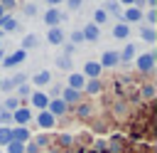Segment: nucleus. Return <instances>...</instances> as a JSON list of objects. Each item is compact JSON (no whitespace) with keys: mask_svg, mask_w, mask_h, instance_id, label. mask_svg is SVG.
<instances>
[{"mask_svg":"<svg viewBox=\"0 0 157 153\" xmlns=\"http://www.w3.org/2000/svg\"><path fill=\"white\" fill-rule=\"evenodd\" d=\"M118 2H123V5H128V7H132V5H135V0H118Z\"/></svg>","mask_w":157,"mask_h":153,"instance_id":"nucleus-45","label":"nucleus"},{"mask_svg":"<svg viewBox=\"0 0 157 153\" xmlns=\"http://www.w3.org/2000/svg\"><path fill=\"white\" fill-rule=\"evenodd\" d=\"M10 138L12 141H20V143H29L32 133L27 131V126H17V128H10Z\"/></svg>","mask_w":157,"mask_h":153,"instance_id":"nucleus-12","label":"nucleus"},{"mask_svg":"<svg viewBox=\"0 0 157 153\" xmlns=\"http://www.w3.org/2000/svg\"><path fill=\"white\" fill-rule=\"evenodd\" d=\"M34 118H37V126H39V128H52V126L56 123V118H54L47 109H44V111H39V116H34Z\"/></svg>","mask_w":157,"mask_h":153,"instance_id":"nucleus-15","label":"nucleus"},{"mask_svg":"<svg viewBox=\"0 0 157 153\" xmlns=\"http://www.w3.org/2000/svg\"><path fill=\"white\" fill-rule=\"evenodd\" d=\"M59 99H61V101H64L66 106H71V104H76V106H78V104H81V91H76V89H69V86H64V89H61V96H59Z\"/></svg>","mask_w":157,"mask_h":153,"instance_id":"nucleus-6","label":"nucleus"},{"mask_svg":"<svg viewBox=\"0 0 157 153\" xmlns=\"http://www.w3.org/2000/svg\"><path fill=\"white\" fill-rule=\"evenodd\" d=\"M69 39H71V44L76 47V44H81L83 42V35H81V30H74L71 35H69Z\"/></svg>","mask_w":157,"mask_h":153,"instance_id":"nucleus-33","label":"nucleus"},{"mask_svg":"<svg viewBox=\"0 0 157 153\" xmlns=\"http://www.w3.org/2000/svg\"><path fill=\"white\" fill-rule=\"evenodd\" d=\"M81 35H83V39H88V42H98V37H101V27H96L93 22H88V25L81 30Z\"/></svg>","mask_w":157,"mask_h":153,"instance_id":"nucleus-14","label":"nucleus"},{"mask_svg":"<svg viewBox=\"0 0 157 153\" xmlns=\"http://www.w3.org/2000/svg\"><path fill=\"white\" fill-rule=\"evenodd\" d=\"M32 143H34L37 148H47V146H49V136H47V133H39V136H34Z\"/></svg>","mask_w":157,"mask_h":153,"instance_id":"nucleus-32","label":"nucleus"},{"mask_svg":"<svg viewBox=\"0 0 157 153\" xmlns=\"http://www.w3.org/2000/svg\"><path fill=\"white\" fill-rule=\"evenodd\" d=\"M5 148H7V153H25V143H20V141H10Z\"/></svg>","mask_w":157,"mask_h":153,"instance_id":"nucleus-29","label":"nucleus"},{"mask_svg":"<svg viewBox=\"0 0 157 153\" xmlns=\"http://www.w3.org/2000/svg\"><path fill=\"white\" fill-rule=\"evenodd\" d=\"M64 20V15H61V10L59 7H49L47 12H44V22L49 25V27H59V22Z\"/></svg>","mask_w":157,"mask_h":153,"instance_id":"nucleus-9","label":"nucleus"},{"mask_svg":"<svg viewBox=\"0 0 157 153\" xmlns=\"http://www.w3.org/2000/svg\"><path fill=\"white\" fill-rule=\"evenodd\" d=\"M12 121H15L17 126H27V123L32 121V111H29L27 106H20V109L12 111Z\"/></svg>","mask_w":157,"mask_h":153,"instance_id":"nucleus-7","label":"nucleus"},{"mask_svg":"<svg viewBox=\"0 0 157 153\" xmlns=\"http://www.w3.org/2000/svg\"><path fill=\"white\" fill-rule=\"evenodd\" d=\"M155 94H157V86H155V84H142V86H140V96H142V99L150 101V99H155Z\"/></svg>","mask_w":157,"mask_h":153,"instance_id":"nucleus-25","label":"nucleus"},{"mask_svg":"<svg viewBox=\"0 0 157 153\" xmlns=\"http://www.w3.org/2000/svg\"><path fill=\"white\" fill-rule=\"evenodd\" d=\"M76 116L78 118H91L93 116V104H78L76 106Z\"/></svg>","mask_w":157,"mask_h":153,"instance_id":"nucleus-22","label":"nucleus"},{"mask_svg":"<svg viewBox=\"0 0 157 153\" xmlns=\"http://www.w3.org/2000/svg\"><path fill=\"white\" fill-rule=\"evenodd\" d=\"M64 39H66V35H64L61 27H49V32H47V42L49 44H64Z\"/></svg>","mask_w":157,"mask_h":153,"instance_id":"nucleus-13","label":"nucleus"},{"mask_svg":"<svg viewBox=\"0 0 157 153\" xmlns=\"http://www.w3.org/2000/svg\"><path fill=\"white\" fill-rule=\"evenodd\" d=\"M10 141H12V138H10V128H7V126H0V148H5Z\"/></svg>","mask_w":157,"mask_h":153,"instance_id":"nucleus-30","label":"nucleus"},{"mask_svg":"<svg viewBox=\"0 0 157 153\" xmlns=\"http://www.w3.org/2000/svg\"><path fill=\"white\" fill-rule=\"evenodd\" d=\"M140 37H142V42H150V44H152V42L157 39V30H155V27H145V25H142V27H140Z\"/></svg>","mask_w":157,"mask_h":153,"instance_id":"nucleus-21","label":"nucleus"},{"mask_svg":"<svg viewBox=\"0 0 157 153\" xmlns=\"http://www.w3.org/2000/svg\"><path fill=\"white\" fill-rule=\"evenodd\" d=\"M10 121H12V114H10V111H5V109L0 106V126H7Z\"/></svg>","mask_w":157,"mask_h":153,"instance_id":"nucleus-35","label":"nucleus"},{"mask_svg":"<svg viewBox=\"0 0 157 153\" xmlns=\"http://www.w3.org/2000/svg\"><path fill=\"white\" fill-rule=\"evenodd\" d=\"M0 81H2V76H0Z\"/></svg>","mask_w":157,"mask_h":153,"instance_id":"nucleus-51","label":"nucleus"},{"mask_svg":"<svg viewBox=\"0 0 157 153\" xmlns=\"http://www.w3.org/2000/svg\"><path fill=\"white\" fill-rule=\"evenodd\" d=\"M0 49H2V44H0Z\"/></svg>","mask_w":157,"mask_h":153,"instance_id":"nucleus-50","label":"nucleus"},{"mask_svg":"<svg viewBox=\"0 0 157 153\" xmlns=\"http://www.w3.org/2000/svg\"><path fill=\"white\" fill-rule=\"evenodd\" d=\"M118 62H120V54L115 52V49H105L103 54H101V67H118Z\"/></svg>","mask_w":157,"mask_h":153,"instance_id":"nucleus-10","label":"nucleus"},{"mask_svg":"<svg viewBox=\"0 0 157 153\" xmlns=\"http://www.w3.org/2000/svg\"><path fill=\"white\" fill-rule=\"evenodd\" d=\"M108 17H110V15H108L103 7H98V10L93 12V25H96V27H101V25H105V22H108Z\"/></svg>","mask_w":157,"mask_h":153,"instance_id":"nucleus-23","label":"nucleus"},{"mask_svg":"<svg viewBox=\"0 0 157 153\" xmlns=\"http://www.w3.org/2000/svg\"><path fill=\"white\" fill-rule=\"evenodd\" d=\"M120 54V62H130V59H135V54H137V47L132 44V42H128L125 47H123V52H118Z\"/></svg>","mask_w":157,"mask_h":153,"instance_id":"nucleus-19","label":"nucleus"},{"mask_svg":"<svg viewBox=\"0 0 157 153\" xmlns=\"http://www.w3.org/2000/svg\"><path fill=\"white\" fill-rule=\"evenodd\" d=\"M47 153H61V151H59V148H49Z\"/></svg>","mask_w":157,"mask_h":153,"instance_id":"nucleus-46","label":"nucleus"},{"mask_svg":"<svg viewBox=\"0 0 157 153\" xmlns=\"http://www.w3.org/2000/svg\"><path fill=\"white\" fill-rule=\"evenodd\" d=\"M103 10H105V12H108V15H110V12H113V15H115V12H118V10H120V2H118V0H110V2H108V5H105V7H103Z\"/></svg>","mask_w":157,"mask_h":153,"instance_id":"nucleus-36","label":"nucleus"},{"mask_svg":"<svg viewBox=\"0 0 157 153\" xmlns=\"http://www.w3.org/2000/svg\"><path fill=\"white\" fill-rule=\"evenodd\" d=\"M27 79H29V76L20 72V74H15V79H12V84H15V86H20V84H27Z\"/></svg>","mask_w":157,"mask_h":153,"instance_id":"nucleus-39","label":"nucleus"},{"mask_svg":"<svg viewBox=\"0 0 157 153\" xmlns=\"http://www.w3.org/2000/svg\"><path fill=\"white\" fill-rule=\"evenodd\" d=\"M17 30V17H10V15H5L2 20H0V32L5 35V32H15Z\"/></svg>","mask_w":157,"mask_h":153,"instance_id":"nucleus-18","label":"nucleus"},{"mask_svg":"<svg viewBox=\"0 0 157 153\" xmlns=\"http://www.w3.org/2000/svg\"><path fill=\"white\" fill-rule=\"evenodd\" d=\"M0 89H2V91H10V89H15L12 79H2V81H0Z\"/></svg>","mask_w":157,"mask_h":153,"instance_id":"nucleus-41","label":"nucleus"},{"mask_svg":"<svg viewBox=\"0 0 157 153\" xmlns=\"http://www.w3.org/2000/svg\"><path fill=\"white\" fill-rule=\"evenodd\" d=\"M123 22H125V25H130V22H142V10L128 7V10L123 12Z\"/></svg>","mask_w":157,"mask_h":153,"instance_id":"nucleus-16","label":"nucleus"},{"mask_svg":"<svg viewBox=\"0 0 157 153\" xmlns=\"http://www.w3.org/2000/svg\"><path fill=\"white\" fill-rule=\"evenodd\" d=\"M0 37H5V35H2V32H0Z\"/></svg>","mask_w":157,"mask_h":153,"instance_id":"nucleus-49","label":"nucleus"},{"mask_svg":"<svg viewBox=\"0 0 157 153\" xmlns=\"http://www.w3.org/2000/svg\"><path fill=\"white\" fill-rule=\"evenodd\" d=\"M0 5H2V10L7 12V10H12V7L17 5V0H0Z\"/></svg>","mask_w":157,"mask_h":153,"instance_id":"nucleus-42","label":"nucleus"},{"mask_svg":"<svg viewBox=\"0 0 157 153\" xmlns=\"http://www.w3.org/2000/svg\"><path fill=\"white\" fill-rule=\"evenodd\" d=\"M56 67H59L61 72H71L74 59H71V57H66V54H61V57H56Z\"/></svg>","mask_w":157,"mask_h":153,"instance_id":"nucleus-24","label":"nucleus"},{"mask_svg":"<svg viewBox=\"0 0 157 153\" xmlns=\"http://www.w3.org/2000/svg\"><path fill=\"white\" fill-rule=\"evenodd\" d=\"M155 62H157L155 52H145V54H137V57H135V67H137V72H142V74H150V72L155 69Z\"/></svg>","mask_w":157,"mask_h":153,"instance_id":"nucleus-1","label":"nucleus"},{"mask_svg":"<svg viewBox=\"0 0 157 153\" xmlns=\"http://www.w3.org/2000/svg\"><path fill=\"white\" fill-rule=\"evenodd\" d=\"M29 94H32V86H29V84H20V86H17V99H20V96H29Z\"/></svg>","mask_w":157,"mask_h":153,"instance_id":"nucleus-38","label":"nucleus"},{"mask_svg":"<svg viewBox=\"0 0 157 153\" xmlns=\"http://www.w3.org/2000/svg\"><path fill=\"white\" fill-rule=\"evenodd\" d=\"M81 5H83V0H66V7L74 12V10H81Z\"/></svg>","mask_w":157,"mask_h":153,"instance_id":"nucleus-40","label":"nucleus"},{"mask_svg":"<svg viewBox=\"0 0 157 153\" xmlns=\"http://www.w3.org/2000/svg\"><path fill=\"white\" fill-rule=\"evenodd\" d=\"M2 109L12 114L15 109H20V99H17V96H5V101H2Z\"/></svg>","mask_w":157,"mask_h":153,"instance_id":"nucleus-27","label":"nucleus"},{"mask_svg":"<svg viewBox=\"0 0 157 153\" xmlns=\"http://www.w3.org/2000/svg\"><path fill=\"white\" fill-rule=\"evenodd\" d=\"M29 81H32V86H37V89L42 91V86L52 84V72H49V69H39L37 74H32V76H29Z\"/></svg>","mask_w":157,"mask_h":153,"instance_id":"nucleus-3","label":"nucleus"},{"mask_svg":"<svg viewBox=\"0 0 157 153\" xmlns=\"http://www.w3.org/2000/svg\"><path fill=\"white\" fill-rule=\"evenodd\" d=\"M61 2H64V0H47V5H49V7H59Z\"/></svg>","mask_w":157,"mask_h":153,"instance_id":"nucleus-43","label":"nucleus"},{"mask_svg":"<svg viewBox=\"0 0 157 153\" xmlns=\"http://www.w3.org/2000/svg\"><path fill=\"white\" fill-rule=\"evenodd\" d=\"M34 44H37V35H32V32H29V35H25V39H22L20 49H25V52H27V49H32Z\"/></svg>","mask_w":157,"mask_h":153,"instance_id":"nucleus-28","label":"nucleus"},{"mask_svg":"<svg viewBox=\"0 0 157 153\" xmlns=\"http://www.w3.org/2000/svg\"><path fill=\"white\" fill-rule=\"evenodd\" d=\"M103 89V84H101V79H86V86H83V91L86 94H91V96H96L98 91Z\"/></svg>","mask_w":157,"mask_h":153,"instance_id":"nucleus-20","label":"nucleus"},{"mask_svg":"<svg viewBox=\"0 0 157 153\" xmlns=\"http://www.w3.org/2000/svg\"><path fill=\"white\" fill-rule=\"evenodd\" d=\"M101 72H103V67H101L98 62H93V59H91V62H86V64H83V72H81V74H83L86 79H98V76H101Z\"/></svg>","mask_w":157,"mask_h":153,"instance_id":"nucleus-11","label":"nucleus"},{"mask_svg":"<svg viewBox=\"0 0 157 153\" xmlns=\"http://www.w3.org/2000/svg\"><path fill=\"white\" fill-rule=\"evenodd\" d=\"M22 12H25L27 17H34V15H37V5H34V2H27V5L22 7Z\"/></svg>","mask_w":157,"mask_h":153,"instance_id":"nucleus-37","label":"nucleus"},{"mask_svg":"<svg viewBox=\"0 0 157 153\" xmlns=\"http://www.w3.org/2000/svg\"><path fill=\"white\" fill-rule=\"evenodd\" d=\"M145 5H147L150 10H155V5H157V0H145Z\"/></svg>","mask_w":157,"mask_h":153,"instance_id":"nucleus-44","label":"nucleus"},{"mask_svg":"<svg viewBox=\"0 0 157 153\" xmlns=\"http://www.w3.org/2000/svg\"><path fill=\"white\" fill-rule=\"evenodd\" d=\"M113 37H115V39H128V37H130V25L115 22V25H113Z\"/></svg>","mask_w":157,"mask_h":153,"instance_id":"nucleus-17","label":"nucleus"},{"mask_svg":"<svg viewBox=\"0 0 157 153\" xmlns=\"http://www.w3.org/2000/svg\"><path fill=\"white\" fill-rule=\"evenodd\" d=\"M2 57H5V52H2V49H0V62H2Z\"/></svg>","mask_w":157,"mask_h":153,"instance_id":"nucleus-48","label":"nucleus"},{"mask_svg":"<svg viewBox=\"0 0 157 153\" xmlns=\"http://www.w3.org/2000/svg\"><path fill=\"white\" fill-rule=\"evenodd\" d=\"M47 111H49L54 118H59V116H64V114L69 111V106H66V104H64L59 96H52V99H49V106H47Z\"/></svg>","mask_w":157,"mask_h":153,"instance_id":"nucleus-5","label":"nucleus"},{"mask_svg":"<svg viewBox=\"0 0 157 153\" xmlns=\"http://www.w3.org/2000/svg\"><path fill=\"white\" fill-rule=\"evenodd\" d=\"M142 17H145V22H147L145 27H155V22H157V10H147Z\"/></svg>","mask_w":157,"mask_h":153,"instance_id":"nucleus-31","label":"nucleus"},{"mask_svg":"<svg viewBox=\"0 0 157 153\" xmlns=\"http://www.w3.org/2000/svg\"><path fill=\"white\" fill-rule=\"evenodd\" d=\"M25 59H27V52H25V49H15V52H12L10 57H2V62H0V64H2L5 69H12V67L22 64Z\"/></svg>","mask_w":157,"mask_h":153,"instance_id":"nucleus-2","label":"nucleus"},{"mask_svg":"<svg viewBox=\"0 0 157 153\" xmlns=\"http://www.w3.org/2000/svg\"><path fill=\"white\" fill-rule=\"evenodd\" d=\"M56 143H59L61 148H71V146H76V141H74L71 133H59V136H56Z\"/></svg>","mask_w":157,"mask_h":153,"instance_id":"nucleus-26","label":"nucleus"},{"mask_svg":"<svg viewBox=\"0 0 157 153\" xmlns=\"http://www.w3.org/2000/svg\"><path fill=\"white\" fill-rule=\"evenodd\" d=\"M49 99H52V96H49L47 91H39V89L29 94V101H32V106H34V109H39V111H44V109L49 106Z\"/></svg>","mask_w":157,"mask_h":153,"instance_id":"nucleus-4","label":"nucleus"},{"mask_svg":"<svg viewBox=\"0 0 157 153\" xmlns=\"http://www.w3.org/2000/svg\"><path fill=\"white\" fill-rule=\"evenodd\" d=\"M2 17H5V10H2V5H0V20H2Z\"/></svg>","mask_w":157,"mask_h":153,"instance_id":"nucleus-47","label":"nucleus"},{"mask_svg":"<svg viewBox=\"0 0 157 153\" xmlns=\"http://www.w3.org/2000/svg\"><path fill=\"white\" fill-rule=\"evenodd\" d=\"M113 111H115V116H118V114H120V118H125V114H128V104H125V101H118V104H115V109H113Z\"/></svg>","mask_w":157,"mask_h":153,"instance_id":"nucleus-34","label":"nucleus"},{"mask_svg":"<svg viewBox=\"0 0 157 153\" xmlns=\"http://www.w3.org/2000/svg\"><path fill=\"white\" fill-rule=\"evenodd\" d=\"M66 86H69V89H76V91H81V94H83L86 76H83L81 72H71V74H69V81H66Z\"/></svg>","mask_w":157,"mask_h":153,"instance_id":"nucleus-8","label":"nucleus"}]
</instances>
